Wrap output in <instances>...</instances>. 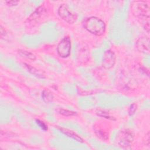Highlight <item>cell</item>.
Instances as JSON below:
<instances>
[{
    "label": "cell",
    "mask_w": 150,
    "mask_h": 150,
    "mask_svg": "<svg viewBox=\"0 0 150 150\" xmlns=\"http://www.w3.org/2000/svg\"><path fill=\"white\" fill-rule=\"evenodd\" d=\"M60 130L63 133H64L65 135H66L69 137L72 138L73 139H75L76 141H77L78 142H83V139L79 136H78L74 132H73V131H71L70 129H65V128H60Z\"/></svg>",
    "instance_id": "obj_7"
},
{
    "label": "cell",
    "mask_w": 150,
    "mask_h": 150,
    "mask_svg": "<svg viewBox=\"0 0 150 150\" xmlns=\"http://www.w3.org/2000/svg\"><path fill=\"white\" fill-rule=\"evenodd\" d=\"M58 14L63 20L70 24L74 23L77 18V15L73 12L66 4L60 6L58 9Z\"/></svg>",
    "instance_id": "obj_2"
},
{
    "label": "cell",
    "mask_w": 150,
    "mask_h": 150,
    "mask_svg": "<svg viewBox=\"0 0 150 150\" xmlns=\"http://www.w3.org/2000/svg\"><path fill=\"white\" fill-rule=\"evenodd\" d=\"M115 55L112 50H108L105 51L103 57V67L105 69L112 68L115 63Z\"/></svg>",
    "instance_id": "obj_4"
},
{
    "label": "cell",
    "mask_w": 150,
    "mask_h": 150,
    "mask_svg": "<svg viewBox=\"0 0 150 150\" xmlns=\"http://www.w3.org/2000/svg\"><path fill=\"white\" fill-rule=\"evenodd\" d=\"M97 114L99 116H101V117H103L104 118H108V119H112V117H111L107 112H105L104 111H97Z\"/></svg>",
    "instance_id": "obj_12"
},
{
    "label": "cell",
    "mask_w": 150,
    "mask_h": 150,
    "mask_svg": "<svg viewBox=\"0 0 150 150\" xmlns=\"http://www.w3.org/2000/svg\"><path fill=\"white\" fill-rule=\"evenodd\" d=\"M133 139V135L130 131L128 129L123 131L121 132V135L120 136L119 144L120 146H127L130 145L131 142Z\"/></svg>",
    "instance_id": "obj_5"
},
{
    "label": "cell",
    "mask_w": 150,
    "mask_h": 150,
    "mask_svg": "<svg viewBox=\"0 0 150 150\" xmlns=\"http://www.w3.org/2000/svg\"><path fill=\"white\" fill-rule=\"evenodd\" d=\"M136 109H137V107H136V105L135 104L131 105L130 106V108H129V115H132L135 112Z\"/></svg>",
    "instance_id": "obj_15"
},
{
    "label": "cell",
    "mask_w": 150,
    "mask_h": 150,
    "mask_svg": "<svg viewBox=\"0 0 150 150\" xmlns=\"http://www.w3.org/2000/svg\"><path fill=\"white\" fill-rule=\"evenodd\" d=\"M18 53L21 56H22V57H26V58H28L29 59H30L32 60H35V59H36L35 56L33 53H30L28 51H26V50H18Z\"/></svg>",
    "instance_id": "obj_11"
},
{
    "label": "cell",
    "mask_w": 150,
    "mask_h": 150,
    "mask_svg": "<svg viewBox=\"0 0 150 150\" xmlns=\"http://www.w3.org/2000/svg\"><path fill=\"white\" fill-rule=\"evenodd\" d=\"M36 124L44 131H46L47 130V125L42 121L39 120H36Z\"/></svg>",
    "instance_id": "obj_13"
},
{
    "label": "cell",
    "mask_w": 150,
    "mask_h": 150,
    "mask_svg": "<svg viewBox=\"0 0 150 150\" xmlns=\"http://www.w3.org/2000/svg\"><path fill=\"white\" fill-rule=\"evenodd\" d=\"M85 29L97 36L103 35L105 31V24L100 18L96 16L87 18L84 21Z\"/></svg>",
    "instance_id": "obj_1"
},
{
    "label": "cell",
    "mask_w": 150,
    "mask_h": 150,
    "mask_svg": "<svg viewBox=\"0 0 150 150\" xmlns=\"http://www.w3.org/2000/svg\"><path fill=\"white\" fill-rule=\"evenodd\" d=\"M42 98L45 102H51L53 99V95L50 91L45 90L42 93Z\"/></svg>",
    "instance_id": "obj_10"
},
{
    "label": "cell",
    "mask_w": 150,
    "mask_h": 150,
    "mask_svg": "<svg viewBox=\"0 0 150 150\" xmlns=\"http://www.w3.org/2000/svg\"><path fill=\"white\" fill-rule=\"evenodd\" d=\"M137 49L141 52H149V40L147 38H141L138 39L136 43Z\"/></svg>",
    "instance_id": "obj_6"
},
{
    "label": "cell",
    "mask_w": 150,
    "mask_h": 150,
    "mask_svg": "<svg viewBox=\"0 0 150 150\" xmlns=\"http://www.w3.org/2000/svg\"><path fill=\"white\" fill-rule=\"evenodd\" d=\"M9 5H16L19 2L16 1H6V2Z\"/></svg>",
    "instance_id": "obj_16"
},
{
    "label": "cell",
    "mask_w": 150,
    "mask_h": 150,
    "mask_svg": "<svg viewBox=\"0 0 150 150\" xmlns=\"http://www.w3.org/2000/svg\"><path fill=\"white\" fill-rule=\"evenodd\" d=\"M44 12V9L43 7H39L30 16V17L28 18V21H33L35 19H39L40 18V17L43 15L42 13H43Z\"/></svg>",
    "instance_id": "obj_8"
},
{
    "label": "cell",
    "mask_w": 150,
    "mask_h": 150,
    "mask_svg": "<svg viewBox=\"0 0 150 150\" xmlns=\"http://www.w3.org/2000/svg\"><path fill=\"white\" fill-rule=\"evenodd\" d=\"M71 51V40L69 37L63 38L59 43L57 47V52L59 56L65 58L68 57Z\"/></svg>",
    "instance_id": "obj_3"
},
{
    "label": "cell",
    "mask_w": 150,
    "mask_h": 150,
    "mask_svg": "<svg viewBox=\"0 0 150 150\" xmlns=\"http://www.w3.org/2000/svg\"><path fill=\"white\" fill-rule=\"evenodd\" d=\"M96 134L98 135V137L103 138V139H107V135H106V134L105 132H104L103 131H96Z\"/></svg>",
    "instance_id": "obj_14"
},
{
    "label": "cell",
    "mask_w": 150,
    "mask_h": 150,
    "mask_svg": "<svg viewBox=\"0 0 150 150\" xmlns=\"http://www.w3.org/2000/svg\"><path fill=\"white\" fill-rule=\"evenodd\" d=\"M56 111L63 115L67 116V117H70V116H75L77 115V112L68 110H65L63 108H58L56 110Z\"/></svg>",
    "instance_id": "obj_9"
}]
</instances>
